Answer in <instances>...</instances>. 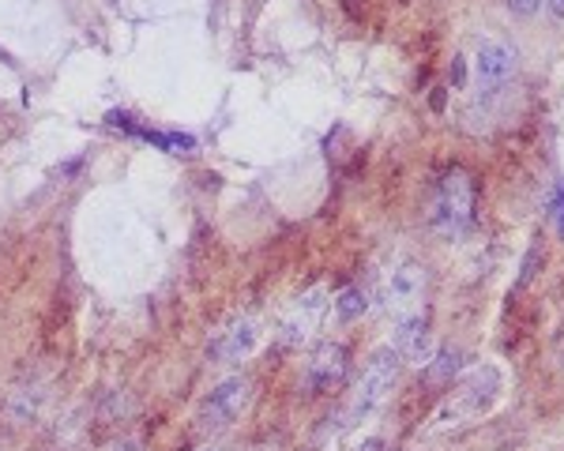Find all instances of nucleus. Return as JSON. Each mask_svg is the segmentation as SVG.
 Segmentation results:
<instances>
[{
  "label": "nucleus",
  "instance_id": "obj_1",
  "mask_svg": "<svg viewBox=\"0 0 564 451\" xmlns=\"http://www.w3.org/2000/svg\"><path fill=\"white\" fill-rule=\"evenodd\" d=\"M474 223V180L467 170H448L429 200V229L440 241H460Z\"/></svg>",
  "mask_w": 564,
  "mask_h": 451
},
{
  "label": "nucleus",
  "instance_id": "obj_2",
  "mask_svg": "<svg viewBox=\"0 0 564 451\" xmlns=\"http://www.w3.org/2000/svg\"><path fill=\"white\" fill-rule=\"evenodd\" d=\"M399 358L396 350H380V354L369 358V365H365L362 380H358L354 388V399H350L347 406V422L358 425V422H369V417L388 403L391 388H396L399 380Z\"/></svg>",
  "mask_w": 564,
  "mask_h": 451
},
{
  "label": "nucleus",
  "instance_id": "obj_3",
  "mask_svg": "<svg viewBox=\"0 0 564 451\" xmlns=\"http://www.w3.org/2000/svg\"><path fill=\"white\" fill-rule=\"evenodd\" d=\"M497 396H501V373H497L493 365L474 368L467 380H463V388L455 391V399H448V403L440 406L437 422L440 425H463L474 414H486V410L497 403Z\"/></svg>",
  "mask_w": 564,
  "mask_h": 451
},
{
  "label": "nucleus",
  "instance_id": "obj_4",
  "mask_svg": "<svg viewBox=\"0 0 564 451\" xmlns=\"http://www.w3.org/2000/svg\"><path fill=\"white\" fill-rule=\"evenodd\" d=\"M249 399H252V384L245 380V376H226V380L215 384L211 396L200 403L196 422H200L203 433H218V429H226V425H234L237 417L249 410Z\"/></svg>",
  "mask_w": 564,
  "mask_h": 451
},
{
  "label": "nucleus",
  "instance_id": "obj_5",
  "mask_svg": "<svg viewBox=\"0 0 564 451\" xmlns=\"http://www.w3.org/2000/svg\"><path fill=\"white\" fill-rule=\"evenodd\" d=\"M422 298H425V267L414 264V260H403L399 267H391L388 283H384V305L396 320L422 313Z\"/></svg>",
  "mask_w": 564,
  "mask_h": 451
},
{
  "label": "nucleus",
  "instance_id": "obj_6",
  "mask_svg": "<svg viewBox=\"0 0 564 451\" xmlns=\"http://www.w3.org/2000/svg\"><path fill=\"white\" fill-rule=\"evenodd\" d=\"M342 376H347V347H342V342H321L316 354L309 358L305 376H301V388H305L309 396H324V391H331Z\"/></svg>",
  "mask_w": 564,
  "mask_h": 451
},
{
  "label": "nucleus",
  "instance_id": "obj_7",
  "mask_svg": "<svg viewBox=\"0 0 564 451\" xmlns=\"http://www.w3.org/2000/svg\"><path fill=\"white\" fill-rule=\"evenodd\" d=\"M256 339H260V324H256V320H252V316H237V320H230V324H226L223 331L215 335V339H211L208 358L218 361V365H234V361H241V358L252 354Z\"/></svg>",
  "mask_w": 564,
  "mask_h": 451
},
{
  "label": "nucleus",
  "instance_id": "obj_8",
  "mask_svg": "<svg viewBox=\"0 0 564 451\" xmlns=\"http://www.w3.org/2000/svg\"><path fill=\"white\" fill-rule=\"evenodd\" d=\"M391 350H396L403 361H414V365H429L433 358V331L429 320L422 313L396 320V335H391Z\"/></svg>",
  "mask_w": 564,
  "mask_h": 451
},
{
  "label": "nucleus",
  "instance_id": "obj_9",
  "mask_svg": "<svg viewBox=\"0 0 564 451\" xmlns=\"http://www.w3.org/2000/svg\"><path fill=\"white\" fill-rule=\"evenodd\" d=\"M516 72V53H512L504 42H481L478 57H474V76H478V87H486L493 95L497 87L509 84V76Z\"/></svg>",
  "mask_w": 564,
  "mask_h": 451
},
{
  "label": "nucleus",
  "instance_id": "obj_10",
  "mask_svg": "<svg viewBox=\"0 0 564 451\" xmlns=\"http://www.w3.org/2000/svg\"><path fill=\"white\" fill-rule=\"evenodd\" d=\"M324 298H328L324 290H313L293 305V313L283 320V331H279L283 347H301V342L313 335L316 320H321V313H324Z\"/></svg>",
  "mask_w": 564,
  "mask_h": 451
},
{
  "label": "nucleus",
  "instance_id": "obj_11",
  "mask_svg": "<svg viewBox=\"0 0 564 451\" xmlns=\"http://www.w3.org/2000/svg\"><path fill=\"white\" fill-rule=\"evenodd\" d=\"M110 125L128 128L133 136L147 139V143L162 147V151H170V154H188V151H196V139H192V136H181V133H151V128L133 125V117H128V113H110Z\"/></svg>",
  "mask_w": 564,
  "mask_h": 451
},
{
  "label": "nucleus",
  "instance_id": "obj_12",
  "mask_svg": "<svg viewBox=\"0 0 564 451\" xmlns=\"http://www.w3.org/2000/svg\"><path fill=\"white\" fill-rule=\"evenodd\" d=\"M460 368H463V350L440 347V350H433L429 365H425V376H429L433 384H448Z\"/></svg>",
  "mask_w": 564,
  "mask_h": 451
},
{
  "label": "nucleus",
  "instance_id": "obj_13",
  "mask_svg": "<svg viewBox=\"0 0 564 451\" xmlns=\"http://www.w3.org/2000/svg\"><path fill=\"white\" fill-rule=\"evenodd\" d=\"M365 309H369V298H365V290H358V286H347V290L339 293V301H335V316H339L342 324H354L358 316H365Z\"/></svg>",
  "mask_w": 564,
  "mask_h": 451
},
{
  "label": "nucleus",
  "instance_id": "obj_14",
  "mask_svg": "<svg viewBox=\"0 0 564 451\" xmlns=\"http://www.w3.org/2000/svg\"><path fill=\"white\" fill-rule=\"evenodd\" d=\"M535 264H538V245L527 252V260H523V275H519V286L530 283V275H535Z\"/></svg>",
  "mask_w": 564,
  "mask_h": 451
},
{
  "label": "nucleus",
  "instance_id": "obj_15",
  "mask_svg": "<svg viewBox=\"0 0 564 451\" xmlns=\"http://www.w3.org/2000/svg\"><path fill=\"white\" fill-rule=\"evenodd\" d=\"M538 4H542V0H509V8H512L516 15H535Z\"/></svg>",
  "mask_w": 564,
  "mask_h": 451
},
{
  "label": "nucleus",
  "instance_id": "obj_16",
  "mask_svg": "<svg viewBox=\"0 0 564 451\" xmlns=\"http://www.w3.org/2000/svg\"><path fill=\"white\" fill-rule=\"evenodd\" d=\"M550 12H553V15H557V20H561V15H564V0H550Z\"/></svg>",
  "mask_w": 564,
  "mask_h": 451
},
{
  "label": "nucleus",
  "instance_id": "obj_17",
  "mask_svg": "<svg viewBox=\"0 0 564 451\" xmlns=\"http://www.w3.org/2000/svg\"><path fill=\"white\" fill-rule=\"evenodd\" d=\"M561 200H564V192H561ZM557 215V223H561V234H564V203H561V211H553Z\"/></svg>",
  "mask_w": 564,
  "mask_h": 451
},
{
  "label": "nucleus",
  "instance_id": "obj_18",
  "mask_svg": "<svg viewBox=\"0 0 564 451\" xmlns=\"http://www.w3.org/2000/svg\"><path fill=\"white\" fill-rule=\"evenodd\" d=\"M208 451H226V448H208Z\"/></svg>",
  "mask_w": 564,
  "mask_h": 451
}]
</instances>
